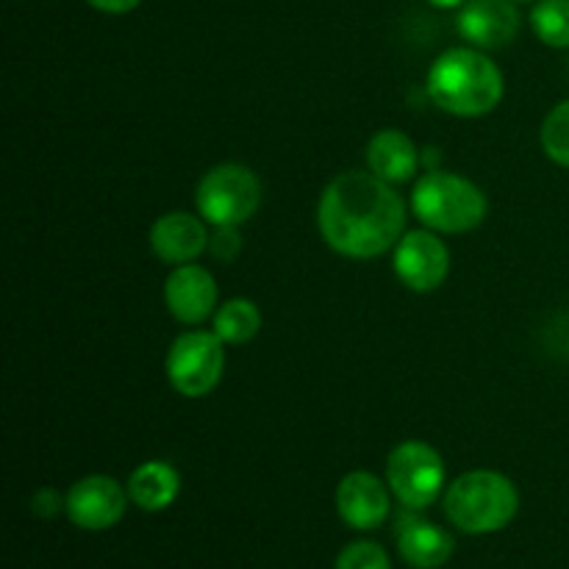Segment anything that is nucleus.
<instances>
[{"mask_svg":"<svg viewBox=\"0 0 569 569\" xmlns=\"http://www.w3.org/2000/svg\"><path fill=\"white\" fill-rule=\"evenodd\" d=\"M164 303L183 326H200L217 309V283L206 267L181 264L164 283Z\"/></svg>","mask_w":569,"mask_h":569,"instance_id":"10","label":"nucleus"},{"mask_svg":"<svg viewBox=\"0 0 569 569\" xmlns=\"http://www.w3.org/2000/svg\"><path fill=\"white\" fill-rule=\"evenodd\" d=\"M411 209L417 220L439 233H467L487 220V194L453 172H426L415 183Z\"/></svg>","mask_w":569,"mask_h":569,"instance_id":"4","label":"nucleus"},{"mask_svg":"<svg viewBox=\"0 0 569 569\" xmlns=\"http://www.w3.org/2000/svg\"><path fill=\"white\" fill-rule=\"evenodd\" d=\"M431 6H437V9H456V6H465L467 0H428Z\"/></svg>","mask_w":569,"mask_h":569,"instance_id":"24","label":"nucleus"},{"mask_svg":"<svg viewBox=\"0 0 569 569\" xmlns=\"http://www.w3.org/2000/svg\"><path fill=\"white\" fill-rule=\"evenodd\" d=\"M261 331V311L253 300L233 298L214 315V333L226 345H244Z\"/></svg>","mask_w":569,"mask_h":569,"instance_id":"17","label":"nucleus"},{"mask_svg":"<svg viewBox=\"0 0 569 569\" xmlns=\"http://www.w3.org/2000/svg\"><path fill=\"white\" fill-rule=\"evenodd\" d=\"M337 511L345 526L356 531H372L389 517L387 487L372 472H348L337 487Z\"/></svg>","mask_w":569,"mask_h":569,"instance_id":"12","label":"nucleus"},{"mask_svg":"<svg viewBox=\"0 0 569 569\" xmlns=\"http://www.w3.org/2000/svg\"><path fill=\"white\" fill-rule=\"evenodd\" d=\"M450 272V250L437 233L411 231L395 244V276L411 292H433Z\"/></svg>","mask_w":569,"mask_h":569,"instance_id":"8","label":"nucleus"},{"mask_svg":"<svg viewBox=\"0 0 569 569\" xmlns=\"http://www.w3.org/2000/svg\"><path fill=\"white\" fill-rule=\"evenodd\" d=\"M31 509H33V515L37 517H44V520H50V517H56L59 515L61 509H67V498H61L59 492H56V489H39L37 495H33V500H31Z\"/></svg>","mask_w":569,"mask_h":569,"instance_id":"22","label":"nucleus"},{"mask_svg":"<svg viewBox=\"0 0 569 569\" xmlns=\"http://www.w3.org/2000/svg\"><path fill=\"white\" fill-rule=\"evenodd\" d=\"M181 492V476L167 461H144L128 478V498L142 511H164Z\"/></svg>","mask_w":569,"mask_h":569,"instance_id":"16","label":"nucleus"},{"mask_svg":"<svg viewBox=\"0 0 569 569\" xmlns=\"http://www.w3.org/2000/svg\"><path fill=\"white\" fill-rule=\"evenodd\" d=\"M194 203L214 228H239L259 211L261 183L248 167L217 164L200 178Z\"/></svg>","mask_w":569,"mask_h":569,"instance_id":"5","label":"nucleus"},{"mask_svg":"<svg viewBox=\"0 0 569 569\" xmlns=\"http://www.w3.org/2000/svg\"><path fill=\"white\" fill-rule=\"evenodd\" d=\"M428 98L456 117H483L503 100V72L472 48H450L428 70Z\"/></svg>","mask_w":569,"mask_h":569,"instance_id":"2","label":"nucleus"},{"mask_svg":"<svg viewBox=\"0 0 569 569\" xmlns=\"http://www.w3.org/2000/svg\"><path fill=\"white\" fill-rule=\"evenodd\" d=\"M531 22L548 48H569V0H539Z\"/></svg>","mask_w":569,"mask_h":569,"instance_id":"18","label":"nucleus"},{"mask_svg":"<svg viewBox=\"0 0 569 569\" xmlns=\"http://www.w3.org/2000/svg\"><path fill=\"white\" fill-rule=\"evenodd\" d=\"M209 248L214 253V259L220 261H233L242 250V237H239L237 228H217L214 237L209 239Z\"/></svg>","mask_w":569,"mask_h":569,"instance_id":"21","label":"nucleus"},{"mask_svg":"<svg viewBox=\"0 0 569 569\" xmlns=\"http://www.w3.org/2000/svg\"><path fill=\"white\" fill-rule=\"evenodd\" d=\"M539 142H542L545 156L556 164L567 167L569 170V100L556 106L542 122L539 131Z\"/></svg>","mask_w":569,"mask_h":569,"instance_id":"19","label":"nucleus"},{"mask_svg":"<svg viewBox=\"0 0 569 569\" xmlns=\"http://www.w3.org/2000/svg\"><path fill=\"white\" fill-rule=\"evenodd\" d=\"M520 31V11L511 0H467L459 11V33L481 50L509 44Z\"/></svg>","mask_w":569,"mask_h":569,"instance_id":"11","label":"nucleus"},{"mask_svg":"<svg viewBox=\"0 0 569 569\" xmlns=\"http://www.w3.org/2000/svg\"><path fill=\"white\" fill-rule=\"evenodd\" d=\"M333 569H392V561L381 545L353 542L339 553Z\"/></svg>","mask_w":569,"mask_h":569,"instance_id":"20","label":"nucleus"},{"mask_svg":"<svg viewBox=\"0 0 569 569\" xmlns=\"http://www.w3.org/2000/svg\"><path fill=\"white\" fill-rule=\"evenodd\" d=\"M367 164L372 176L387 183H406L420 170V150L406 133L387 128L378 131L367 144Z\"/></svg>","mask_w":569,"mask_h":569,"instance_id":"15","label":"nucleus"},{"mask_svg":"<svg viewBox=\"0 0 569 569\" xmlns=\"http://www.w3.org/2000/svg\"><path fill=\"white\" fill-rule=\"evenodd\" d=\"M387 481L406 509H428L445 487L442 456L426 442H400L389 453Z\"/></svg>","mask_w":569,"mask_h":569,"instance_id":"7","label":"nucleus"},{"mask_svg":"<svg viewBox=\"0 0 569 569\" xmlns=\"http://www.w3.org/2000/svg\"><path fill=\"white\" fill-rule=\"evenodd\" d=\"M214 331H187L170 345L167 378L183 398H206L214 392L226 370V350Z\"/></svg>","mask_w":569,"mask_h":569,"instance_id":"6","label":"nucleus"},{"mask_svg":"<svg viewBox=\"0 0 569 569\" xmlns=\"http://www.w3.org/2000/svg\"><path fill=\"white\" fill-rule=\"evenodd\" d=\"M209 239L206 222L189 211H170L150 228V248L164 264L172 267L192 264L209 248Z\"/></svg>","mask_w":569,"mask_h":569,"instance_id":"14","label":"nucleus"},{"mask_svg":"<svg viewBox=\"0 0 569 569\" xmlns=\"http://www.w3.org/2000/svg\"><path fill=\"white\" fill-rule=\"evenodd\" d=\"M89 6H94L103 14H128V11L137 9L142 0H87Z\"/></svg>","mask_w":569,"mask_h":569,"instance_id":"23","label":"nucleus"},{"mask_svg":"<svg viewBox=\"0 0 569 569\" xmlns=\"http://www.w3.org/2000/svg\"><path fill=\"white\" fill-rule=\"evenodd\" d=\"M317 226L331 250L348 259H376L400 242L406 206L392 183L350 170L333 178L317 206Z\"/></svg>","mask_w":569,"mask_h":569,"instance_id":"1","label":"nucleus"},{"mask_svg":"<svg viewBox=\"0 0 569 569\" xmlns=\"http://www.w3.org/2000/svg\"><path fill=\"white\" fill-rule=\"evenodd\" d=\"M67 498V517L81 531H106L122 520L128 506V489L109 476H87L72 483Z\"/></svg>","mask_w":569,"mask_h":569,"instance_id":"9","label":"nucleus"},{"mask_svg":"<svg viewBox=\"0 0 569 569\" xmlns=\"http://www.w3.org/2000/svg\"><path fill=\"white\" fill-rule=\"evenodd\" d=\"M395 542H398L400 556L409 567L415 569H439L450 561L456 542L445 528L422 520L409 509L395 522Z\"/></svg>","mask_w":569,"mask_h":569,"instance_id":"13","label":"nucleus"},{"mask_svg":"<svg viewBox=\"0 0 569 569\" xmlns=\"http://www.w3.org/2000/svg\"><path fill=\"white\" fill-rule=\"evenodd\" d=\"M520 509L517 487L495 470H472L445 492V515L465 533L503 531Z\"/></svg>","mask_w":569,"mask_h":569,"instance_id":"3","label":"nucleus"}]
</instances>
